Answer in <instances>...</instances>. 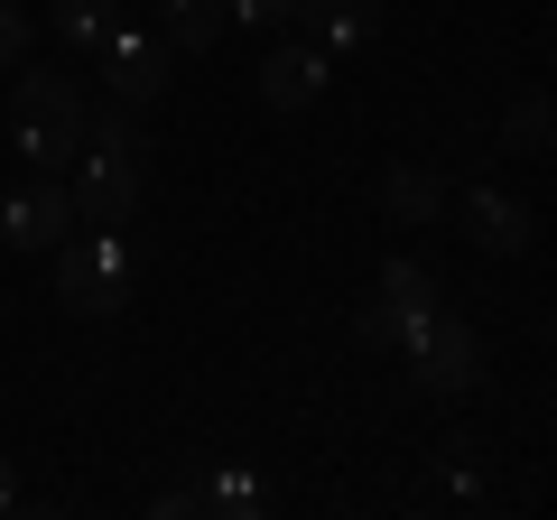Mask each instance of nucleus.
Returning <instances> with one entry per match:
<instances>
[{
    "mask_svg": "<svg viewBox=\"0 0 557 520\" xmlns=\"http://www.w3.org/2000/svg\"><path fill=\"white\" fill-rule=\"evenodd\" d=\"M418 354V391H437V400H456V391H474L483 381V335L465 317H446V307H428V317H409V335H399Z\"/></svg>",
    "mask_w": 557,
    "mask_h": 520,
    "instance_id": "nucleus-1",
    "label": "nucleus"
},
{
    "mask_svg": "<svg viewBox=\"0 0 557 520\" xmlns=\"http://www.w3.org/2000/svg\"><path fill=\"white\" fill-rule=\"evenodd\" d=\"M139 186H149V149H84L75 159V223L121 233L131 205H139Z\"/></svg>",
    "mask_w": 557,
    "mask_h": 520,
    "instance_id": "nucleus-2",
    "label": "nucleus"
},
{
    "mask_svg": "<svg viewBox=\"0 0 557 520\" xmlns=\"http://www.w3.org/2000/svg\"><path fill=\"white\" fill-rule=\"evenodd\" d=\"M102 94H121V102H139V112H149V102L168 94V57H177V47L159 38V28H102Z\"/></svg>",
    "mask_w": 557,
    "mask_h": 520,
    "instance_id": "nucleus-3",
    "label": "nucleus"
},
{
    "mask_svg": "<svg viewBox=\"0 0 557 520\" xmlns=\"http://www.w3.org/2000/svg\"><path fill=\"white\" fill-rule=\"evenodd\" d=\"M0 242H10V251H65V242H75V186L65 177L20 186V196L0 205Z\"/></svg>",
    "mask_w": 557,
    "mask_h": 520,
    "instance_id": "nucleus-4",
    "label": "nucleus"
},
{
    "mask_svg": "<svg viewBox=\"0 0 557 520\" xmlns=\"http://www.w3.org/2000/svg\"><path fill=\"white\" fill-rule=\"evenodd\" d=\"M121 298H131V251H121L112 233L84 242V251H65V307H75V317H112Z\"/></svg>",
    "mask_w": 557,
    "mask_h": 520,
    "instance_id": "nucleus-5",
    "label": "nucleus"
},
{
    "mask_svg": "<svg viewBox=\"0 0 557 520\" xmlns=\"http://www.w3.org/2000/svg\"><path fill=\"white\" fill-rule=\"evenodd\" d=\"M251 84H260V102H270V112H307V102L325 94V47H270Z\"/></svg>",
    "mask_w": 557,
    "mask_h": 520,
    "instance_id": "nucleus-6",
    "label": "nucleus"
},
{
    "mask_svg": "<svg viewBox=\"0 0 557 520\" xmlns=\"http://www.w3.org/2000/svg\"><path fill=\"white\" fill-rule=\"evenodd\" d=\"M456 214H465V233H474L483 251H530V233H539V214L520 196H502V186H474Z\"/></svg>",
    "mask_w": 557,
    "mask_h": 520,
    "instance_id": "nucleus-7",
    "label": "nucleus"
},
{
    "mask_svg": "<svg viewBox=\"0 0 557 520\" xmlns=\"http://www.w3.org/2000/svg\"><path fill=\"white\" fill-rule=\"evenodd\" d=\"M10 75H20V84H10V112H20V121H57V112H84V84L75 75H57V65H10Z\"/></svg>",
    "mask_w": 557,
    "mask_h": 520,
    "instance_id": "nucleus-8",
    "label": "nucleus"
},
{
    "mask_svg": "<svg viewBox=\"0 0 557 520\" xmlns=\"http://www.w3.org/2000/svg\"><path fill=\"white\" fill-rule=\"evenodd\" d=\"M20 159H38V177H65L84 159V112H57V121H20Z\"/></svg>",
    "mask_w": 557,
    "mask_h": 520,
    "instance_id": "nucleus-9",
    "label": "nucleus"
},
{
    "mask_svg": "<svg viewBox=\"0 0 557 520\" xmlns=\"http://www.w3.org/2000/svg\"><path fill=\"white\" fill-rule=\"evenodd\" d=\"M288 20H307L325 47H362V38L381 28V0H298Z\"/></svg>",
    "mask_w": 557,
    "mask_h": 520,
    "instance_id": "nucleus-10",
    "label": "nucleus"
},
{
    "mask_svg": "<svg viewBox=\"0 0 557 520\" xmlns=\"http://www.w3.org/2000/svg\"><path fill=\"white\" fill-rule=\"evenodd\" d=\"M381 214H391V223H437L446 214V186L428 177V168H391V177H381Z\"/></svg>",
    "mask_w": 557,
    "mask_h": 520,
    "instance_id": "nucleus-11",
    "label": "nucleus"
},
{
    "mask_svg": "<svg viewBox=\"0 0 557 520\" xmlns=\"http://www.w3.org/2000/svg\"><path fill=\"white\" fill-rule=\"evenodd\" d=\"M223 28H233V10H223V0H168V47H186V57L223 47Z\"/></svg>",
    "mask_w": 557,
    "mask_h": 520,
    "instance_id": "nucleus-12",
    "label": "nucleus"
},
{
    "mask_svg": "<svg viewBox=\"0 0 557 520\" xmlns=\"http://www.w3.org/2000/svg\"><path fill=\"white\" fill-rule=\"evenodd\" d=\"M84 149H149L139 140V102H121V94L84 102Z\"/></svg>",
    "mask_w": 557,
    "mask_h": 520,
    "instance_id": "nucleus-13",
    "label": "nucleus"
},
{
    "mask_svg": "<svg viewBox=\"0 0 557 520\" xmlns=\"http://www.w3.org/2000/svg\"><path fill=\"white\" fill-rule=\"evenodd\" d=\"M381 298H391L399 317H428V307H437V270H428V260H381Z\"/></svg>",
    "mask_w": 557,
    "mask_h": 520,
    "instance_id": "nucleus-14",
    "label": "nucleus"
},
{
    "mask_svg": "<svg viewBox=\"0 0 557 520\" xmlns=\"http://www.w3.org/2000/svg\"><path fill=\"white\" fill-rule=\"evenodd\" d=\"M548 131H557V121H548V94H530L511 121H502V149H511V159H548Z\"/></svg>",
    "mask_w": 557,
    "mask_h": 520,
    "instance_id": "nucleus-15",
    "label": "nucleus"
},
{
    "mask_svg": "<svg viewBox=\"0 0 557 520\" xmlns=\"http://www.w3.org/2000/svg\"><path fill=\"white\" fill-rule=\"evenodd\" d=\"M47 20H57V38H75V47H94L102 28H112V0H47Z\"/></svg>",
    "mask_w": 557,
    "mask_h": 520,
    "instance_id": "nucleus-16",
    "label": "nucleus"
},
{
    "mask_svg": "<svg viewBox=\"0 0 557 520\" xmlns=\"http://www.w3.org/2000/svg\"><path fill=\"white\" fill-rule=\"evenodd\" d=\"M196 511H233V520H251V511H260V483H251V474H214V483H196Z\"/></svg>",
    "mask_w": 557,
    "mask_h": 520,
    "instance_id": "nucleus-17",
    "label": "nucleus"
},
{
    "mask_svg": "<svg viewBox=\"0 0 557 520\" xmlns=\"http://www.w3.org/2000/svg\"><path fill=\"white\" fill-rule=\"evenodd\" d=\"M399 335H409V317H399V307L372 288V298L354 307V344H399Z\"/></svg>",
    "mask_w": 557,
    "mask_h": 520,
    "instance_id": "nucleus-18",
    "label": "nucleus"
},
{
    "mask_svg": "<svg viewBox=\"0 0 557 520\" xmlns=\"http://www.w3.org/2000/svg\"><path fill=\"white\" fill-rule=\"evenodd\" d=\"M437 465H446V483H456V493H474V483H483V437H465V428H456V437L437 446Z\"/></svg>",
    "mask_w": 557,
    "mask_h": 520,
    "instance_id": "nucleus-19",
    "label": "nucleus"
},
{
    "mask_svg": "<svg viewBox=\"0 0 557 520\" xmlns=\"http://www.w3.org/2000/svg\"><path fill=\"white\" fill-rule=\"evenodd\" d=\"M28 38H38V20H28V10H10V0H0V65H20V57H28Z\"/></svg>",
    "mask_w": 557,
    "mask_h": 520,
    "instance_id": "nucleus-20",
    "label": "nucleus"
},
{
    "mask_svg": "<svg viewBox=\"0 0 557 520\" xmlns=\"http://www.w3.org/2000/svg\"><path fill=\"white\" fill-rule=\"evenodd\" d=\"M223 10H233V28H278L298 0H223Z\"/></svg>",
    "mask_w": 557,
    "mask_h": 520,
    "instance_id": "nucleus-21",
    "label": "nucleus"
},
{
    "mask_svg": "<svg viewBox=\"0 0 557 520\" xmlns=\"http://www.w3.org/2000/svg\"><path fill=\"white\" fill-rule=\"evenodd\" d=\"M10 502H20V493H10V456H0V511H10Z\"/></svg>",
    "mask_w": 557,
    "mask_h": 520,
    "instance_id": "nucleus-22",
    "label": "nucleus"
}]
</instances>
